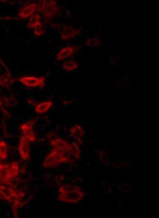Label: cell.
I'll use <instances>...</instances> for the list:
<instances>
[{
    "label": "cell",
    "instance_id": "1",
    "mask_svg": "<svg viewBox=\"0 0 159 218\" xmlns=\"http://www.w3.org/2000/svg\"><path fill=\"white\" fill-rule=\"evenodd\" d=\"M61 151L56 148L53 149L51 153L45 159L43 163V166L47 167L57 165L63 162H66V161L62 156Z\"/></svg>",
    "mask_w": 159,
    "mask_h": 218
},
{
    "label": "cell",
    "instance_id": "2",
    "mask_svg": "<svg viewBox=\"0 0 159 218\" xmlns=\"http://www.w3.org/2000/svg\"><path fill=\"white\" fill-rule=\"evenodd\" d=\"M40 6L41 10L45 17H50L55 12L56 9V3L53 0H43Z\"/></svg>",
    "mask_w": 159,
    "mask_h": 218
},
{
    "label": "cell",
    "instance_id": "3",
    "mask_svg": "<svg viewBox=\"0 0 159 218\" xmlns=\"http://www.w3.org/2000/svg\"><path fill=\"white\" fill-rule=\"evenodd\" d=\"M83 195V193L80 191H72L62 193L58 198L63 201L76 203L81 199Z\"/></svg>",
    "mask_w": 159,
    "mask_h": 218
},
{
    "label": "cell",
    "instance_id": "4",
    "mask_svg": "<svg viewBox=\"0 0 159 218\" xmlns=\"http://www.w3.org/2000/svg\"><path fill=\"white\" fill-rule=\"evenodd\" d=\"M19 150L22 158L24 160L28 159L29 157V145L28 139L21 136L20 140Z\"/></svg>",
    "mask_w": 159,
    "mask_h": 218
},
{
    "label": "cell",
    "instance_id": "5",
    "mask_svg": "<svg viewBox=\"0 0 159 218\" xmlns=\"http://www.w3.org/2000/svg\"><path fill=\"white\" fill-rule=\"evenodd\" d=\"M19 80L27 86L35 87L43 85L44 84V79L43 77L38 78L34 77H26L20 78Z\"/></svg>",
    "mask_w": 159,
    "mask_h": 218
},
{
    "label": "cell",
    "instance_id": "6",
    "mask_svg": "<svg viewBox=\"0 0 159 218\" xmlns=\"http://www.w3.org/2000/svg\"><path fill=\"white\" fill-rule=\"evenodd\" d=\"M34 122L29 121L21 126V129L25 137L30 141L35 140V135L32 130V126Z\"/></svg>",
    "mask_w": 159,
    "mask_h": 218
},
{
    "label": "cell",
    "instance_id": "7",
    "mask_svg": "<svg viewBox=\"0 0 159 218\" xmlns=\"http://www.w3.org/2000/svg\"><path fill=\"white\" fill-rule=\"evenodd\" d=\"M1 199L11 201V197H16L17 195L11 188H8L0 185Z\"/></svg>",
    "mask_w": 159,
    "mask_h": 218
},
{
    "label": "cell",
    "instance_id": "8",
    "mask_svg": "<svg viewBox=\"0 0 159 218\" xmlns=\"http://www.w3.org/2000/svg\"><path fill=\"white\" fill-rule=\"evenodd\" d=\"M37 7L36 4L31 3L23 8L19 13V15L22 18L27 17L35 12Z\"/></svg>",
    "mask_w": 159,
    "mask_h": 218
},
{
    "label": "cell",
    "instance_id": "9",
    "mask_svg": "<svg viewBox=\"0 0 159 218\" xmlns=\"http://www.w3.org/2000/svg\"><path fill=\"white\" fill-rule=\"evenodd\" d=\"M76 35V31L75 29L70 26H65L61 34V38L66 40L74 37Z\"/></svg>",
    "mask_w": 159,
    "mask_h": 218
},
{
    "label": "cell",
    "instance_id": "10",
    "mask_svg": "<svg viewBox=\"0 0 159 218\" xmlns=\"http://www.w3.org/2000/svg\"><path fill=\"white\" fill-rule=\"evenodd\" d=\"M9 166L8 165H3L0 173V181L6 184L11 181L9 173Z\"/></svg>",
    "mask_w": 159,
    "mask_h": 218
},
{
    "label": "cell",
    "instance_id": "11",
    "mask_svg": "<svg viewBox=\"0 0 159 218\" xmlns=\"http://www.w3.org/2000/svg\"><path fill=\"white\" fill-rule=\"evenodd\" d=\"M73 49L70 46H68L62 49L57 55L58 60H62L70 56L73 53Z\"/></svg>",
    "mask_w": 159,
    "mask_h": 218
},
{
    "label": "cell",
    "instance_id": "12",
    "mask_svg": "<svg viewBox=\"0 0 159 218\" xmlns=\"http://www.w3.org/2000/svg\"><path fill=\"white\" fill-rule=\"evenodd\" d=\"M51 144L56 148L61 150L68 149L69 148V145L62 140H55L52 141Z\"/></svg>",
    "mask_w": 159,
    "mask_h": 218
},
{
    "label": "cell",
    "instance_id": "13",
    "mask_svg": "<svg viewBox=\"0 0 159 218\" xmlns=\"http://www.w3.org/2000/svg\"><path fill=\"white\" fill-rule=\"evenodd\" d=\"M52 104V103L50 101L40 103L37 106L35 110L38 113H43L47 111Z\"/></svg>",
    "mask_w": 159,
    "mask_h": 218
},
{
    "label": "cell",
    "instance_id": "14",
    "mask_svg": "<svg viewBox=\"0 0 159 218\" xmlns=\"http://www.w3.org/2000/svg\"><path fill=\"white\" fill-rule=\"evenodd\" d=\"M71 135L74 138L78 139L81 137L84 134L82 128L79 125H76L71 130Z\"/></svg>",
    "mask_w": 159,
    "mask_h": 218
},
{
    "label": "cell",
    "instance_id": "15",
    "mask_svg": "<svg viewBox=\"0 0 159 218\" xmlns=\"http://www.w3.org/2000/svg\"><path fill=\"white\" fill-rule=\"evenodd\" d=\"M40 16L38 14L32 16L29 20L27 25L28 27L34 28L40 22Z\"/></svg>",
    "mask_w": 159,
    "mask_h": 218
},
{
    "label": "cell",
    "instance_id": "16",
    "mask_svg": "<svg viewBox=\"0 0 159 218\" xmlns=\"http://www.w3.org/2000/svg\"><path fill=\"white\" fill-rule=\"evenodd\" d=\"M69 150L75 158L77 159L79 158L80 156V151L76 144L73 143L69 145Z\"/></svg>",
    "mask_w": 159,
    "mask_h": 218
},
{
    "label": "cell",
    "instance_id": "17",
    "mask_svg": "<svg viewBox=\"0 0 159 218\" xmlns=\"http://www.w3.org/2000/svg\"><path fill=\"white\" fill-rule=\"evenodd\" d=\"M63 68L66 70L70 71L76 69L78 66L77 63L73 61H67L64 62L62 64Z\"/></svg>",
    "mask_w": 159,
    "mask_h": 218
},
{
    "label": "cell",
    "instance_id": "18",
    "mask_svg": "<svg viewBox=\"0 0 159 218\" xmlns=\"http://www.w3.org/2000/svg\"><path fill=\"white\" fill-rule=\"evenodd\" d=\"M0 157L3 159L7 157V145L3 141H0Z\"/></svg>",
    "mask_w": 159,
    "mask_h": 218
},
{
    "label": "cell",
    "instance_id": "19",
    "mask_svg": "<svg viewBox=\"0 0 159 218\" xmlns=\"http://www.w3.org/2000/svg\"><path fill=\"white\" fill-rule=\"evenodd\" d=\"M79 188L76 186L73 185L66 186L61 187L60 192L62 193H64L72 191H79Z\"/></svg>",
    "mask_w": 159,
    "mask_h": 218
},
{
    "label": "cell",
    "instance_id": "20",
    "mask_svg": "<svg viewBox=\"0 0 159 218\" xmlns=\"http://www.w3.org/2000/svg\"><path fill=\"white\" fill-rule=\"evenodd\" d=\"M45 29L40 22L34 28V33L38 36H40L43 35L45 32Z\"/></svg>",
    "mask_w": 159,
    "mask_h": 218
},
{
    "label": "cell",
    "instance_id": "21",
    "mask_svg": "<svg viewBox=\"0 0 159 218\" xmlns=\"http://www.w3.org/2000/svg\"><path fill=\"white\" fill-rule=\"evenodd\" d=\"M2 166H3V165L1 164L0 163V173H1V170H2Z\"/></svg>",
    "mask_w": 159,
    "mask_h": 218
},
{
    "label": "cell",
    "instance_id": "22",
    "mask_svg": "<svg viewBox=\"0 0 159 218\" xmlns=\"http://www.w3.org/2000/svg\"><path fill=\"white\" fill-rule=\"evenodd\" d=\"M2 104V102L1 100L0 99V107L1 106Z\"/></svg>",
    "mask_w": 159,
    "mask_h": 218
},
{
    "label": "cell",
    "instance_id": "23",
    "mask_svg": "<svg viewBox=\"0 0 159 218\" xmlns=\"http://www.w3.org/2000/svg\"><path fill=\"white\" fill-rule=\"evenodd\" d=\"M0 199H1V196L0 192Z\"/></svg>",
    "mask_w": 159,
    "mask_h": 218
}]
</instances>
